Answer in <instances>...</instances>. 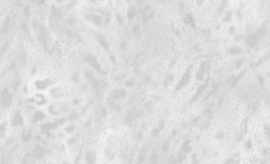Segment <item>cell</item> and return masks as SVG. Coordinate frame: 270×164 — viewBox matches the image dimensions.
<instances>
[{
  "label": "cell",
  "instance_id": "19",
  "mask_svg": "<svg viewBox=\"0 0 270 164\" xmlns=\"http://www.w3.org/2000/svg\"><path fill=\"white\" fill-rule=\"evenodd\" d=\"M144 155L142 156V155H140V158H139V160H138V163H141V162H143L144 161Z\"/></svg>",
  "mask_w": 270,
  "mask_h": 164
},
{
  "label": "cell",
  "instance_id": "15",
  "mask_svg": "<svg viewBox=\"0 0 270 164\" xmlns=\"http://www.w3.org/2000/svg\"><path fill=\"white\" fill-rule=\"evenodd\" d=\"M150 163L151 164H156L157 163V157H156L155 152H152L151 160H150Z\"/></svg>",
  "mask_w": 270,
  "mask_h": 164
},
{
  "label": "cell",
  "instance_id": "20",
  "mask_svg": "<svg viewBox=\"0 0 270 164\" xmlns=\"http://www.w3.org/2000/svg\"><path fill=\"white\" fill-rule=\"evenodd\" d=\"M242 63H243V60H239V61L237 62V64H236V68L240 67V65H242Z\"/></svg>",
  "mask_w": 270,
  "mask_h": 164
},
{
  "label": "cell",
  "instance_id": "6",
  "mask_svg": "<svg viewBox=\"0 0 270 164\" xmlns=\"http://www.w3.org/2000/svg\"><path fill=\"white\" fill-rule=\"evenodd\" d=\"M23 122H24V120H23V117L22 116H21V114L19 112H17L16 114H14V116H13V120H12V125L13 126H16V125H21V124H23Z\"/></svg>",
  "mask_w": 270,
  "mask_h": 164
},
{
  "label": "cell",
  "instance_id": "10",
  "mask_svg": "<svg viewBox=\"0 0 270 164\" xmlns=\"http://www.w3.org/2000/svg\"><path fill=\"white\" fill-rule=\"evenodd\" d=\"M86 160H87V162L89 164H93L94 161H95V155L93 153L88 154L87 157H86Z\"/></svg>",
  "mask_w": 270,
  "mask_h": 164
},
{
  "label": "cell",
  "instance_id": "11",
  "mask_svg": "<svg viewBox=\"0 0 270 164\" xmlns=\"http://www.w3.org/2000/svg\"><path fill=\"white\" fill-rule=\"evenodd\" d=\"M88 18H89V20H91L93 22L97 24H101V18L98 16V15L92 14V15H90V16H88Z\"/></svg>",
  "mask_w": 270,
  "mask_h": 164
},
{
  "label": "cell",
  "instance_id": "9",
  "mask_svg": "<svg viewBox=\"0 0 270 164\" xmlns=\"http://www.w3.org/2000/svg\"><path fill=\"white\" fill-rule=\"evenodd\" d=\"M207 84H208V81H206V82H205V84H204L203 86H200V88H199V90L197 91V93L195 94V96H194V98H192V101H193V100H196L197 98H198V97H199V96H200V94H201V92H202V91H203V90L205 89V88H206V86H207Z\"/></svg>",
  "mask_w": 270,
  "mask_h": 164
},
{
  "label": "cell",
  "instance_id": "1",
  "mask_svg": "<svg viewBox=\"0 0 270 164\" xmlns=\"http://www.w3.org/2000/svg\"><path fill=\"white\" fill-rule=\"evenodd\" d=\"M83 57H84V60H85L86 62H88V63H89V65L91 66V67L94 68L95 70H101L100 63L98 62L97 58L94 56H93L92 54L86 52V54H83Z\"/></svg>",
  "mask_w": 270,
  "mask_h": 164
},
{
  "label": "cell",
  "instance_id": "14",
  "mask_svg": "<svg viewBox=\"0 0 270 164\" xmlns=\"http://www.w3.org/2000/svg\"><path fill=\"white\" fill-rule=\"evenodd\" d=\"M228 52H229V54H239V52H241V49L234 46V47L230 48Z\"/></svg>",
  "mask_w": 270,
  "mask_h": 164
},
{
  "label": "cell",
  "instance_id": "5",
  "mask_svg": "<svg viewBox=\"0 0 270 164\" xmlns=\"http://www.w3.org/2000/svg\"><path fill=\"white\" fill-rule=\"evenodd\" d=\"M97 40H98V42L100 43V45L102 46V47H103V48L104 49V50H106V51H109L107 41L105 40V38H104V37L103 36V35H99V36L97 37Z\"/></svg>",
  "mask_w": 270,
  "mask_h": 164
},
{
  "label": "cell",
  "instance_id": "7",
  "mask_svg": "<svg viewBox=\"0 0 270 164\" xmlns=\"http://www.w3.org/2000/svg\"><path fill=\"white\" fill-rule=\"evenodd\" d=\"M111 96L113 98H123L125 96V92L123 90H116L114 92H112Z\"/></svg>",
  "mask_w": 270,
  "mask_h": 164
},
{
  "label": "cell",
  "instance_id": "12",
  "mask_svg": "<svg viewBox=\"0 0 270 164\" xmlns=\"http://www.w3.org/2000/svg\"><path fill=\"white\" fill-rule=\"evenodd\" d=\"M203 75H204V63L201 65V68H200V70H199L198 74H197V79L202 80L203 79Z\"/></svg>",
  "mask_w": 270,
  "mask_h": 164
},
{
  "label": "cell",
  "instance_id": "24",
  "mask_svg": "<svg viewBox=\"0 0 270 164\" xmlns=\"http://www.w3.org/2000/svg\"><path fill=\"white\" fill-rule=\"evenodd\" d=\"M260 82H261V84H263V77H260Z\"/></svg>",
  "mask_w": 270,
  "mask_h": 164
},
{
  "label": "cell",
  "instance_id": "18",
  "mask_svg": "<svg viewBox=\"0 0 270 164\" xmlns=\"http://www.w3.org/2000/svg\"><path fill=\"white\" fill-rule=\"evenodd\" d=\"M117 20H118V22L120 24H122V16H120V14L117 15Z\"/></svg>",
  "mask_w": 270,
  "mask_h": 164
},
{
  "label": "cell",
  "instance_id": "2",
  "mask_svg": "<svg viewBox=\"0 0 270 164\" xmlns=\"http://www.w3.org/2000/svg\"><path fill=\"white\" fill-rule=\"evenodd\" d=\"M86 78L88 79V81H89L90 84H91V86H93V87H97V86H99V80L97 78H95V76L90 72V71H86Z\"/></svg>",
  "mask_w": 270,
  "mask_h": 164
},
{
  "label": "cell",
  "instance_id": "16",
  "mask_svg": "<svg viewBox=\"0 0 270 164\" xmlns=\"http://www.w3.org/2000/svg\"><path fill=\"white\" fill-rule=\"evenodd\" d=\"M44 117V114H42L41 112H37L35 114V119L36 120H41Z\"/></svg>",
  "mask_w": 270,
  "mask_h": 164
},
{
  "label": "cell",
  "instance_id": "25",
  "mask_svg": "<svg viewBox=\"0 0 270 164\" xmlns=\"http://www.w3.org/2000/svg\"><path fill=\"white\" fill-rule=\"evenodd\" d=\"M62 164H68V163H66V162H64V163H62Z\"/></svg>",
  "mask_w": 270,
  "mask_h": 164
},
{
  "label": "cell",
  "instance_id": "22",
  "mask_svg": "<svg viewBox=\"0 0 270 164\" xmlns=\"http://www.w3.org/2000/svg\"><path fill=\"white\" fill-rule=\"evenodd\" d=\"M234 31H235V27H234V26H232V27H231V32H232V33H233V32L234 33Z\"/></svg>",
  "mask_w": 270,
  "mask_h": 164
},
{
  "label": "cell",
  "instance_id": "4",
  "mask_svg": "<svg viewBox=\"0 0 270 164\" xmlns=\"http://www.w3.org/2000/svg\"><path fill=\"white\" fill-rule=\"evenodd\" d=\"M46 153V150L44 147L42 146H37L33 151V155L37 158H41L44 156V154Z\"/></svg>",
  "mask_w": 270,
  "mask_h": 164
},
{
  "label": "cell",
  "instance_id": "8",
  "mask_svg": "<svg viewBox=\"0 0 270 164\" xmlns=\"http://www.w3.org/2000/svg\"><path fill=\"white\" fill-rule=\"evenodd\" d=\"M11 101V96H10V95H8V94H6V95H5V93H3V97H2V103H3L5 106H8V105H10Z\"/></svg>",
  "mask_w": 270,
  "mask_h": 164
},
{
  "label": "cell",
  "instance_id": "21",
  "mask_svg": "<svg viewBox=\"0 0 270 164\" xmlns=\"http://www.w3.org/2000/svg\"><path fill=\"white\" fill-rule=\"evenodd\" d=\"M74 126H71V128H67V131H68V132H70V131H72V130H74Z\"/></svg>",
  "mask_w": 270,
  "mask_h": 164
},
{
  "label": "cell",
  "instance_id": "17",
  "mask_svg": "<svg viewBox=\"0 0 270 164\" xmlns=\"http://www.w3.org/2000/svg\"><path fill=\"white\" fill-rule=\"evenodd\" d=\"M47 86H48V84H45L44 82H37V86L40 88V89H43V88H45Z\"/></svg>",
  "mask_w": 270,
  "mask_h": 164
},
{
  "label": "cell",
  "instance_id": "13",
  "mask_svg": "<svg viewBox=\"0 0 270 164\" xmlns=\"http://www.w3.org/2000/svg\"><path fill=\"white\" fill-rule=\"evenodd\" d=\"M127 13H128L127 15H128V18H129V20H132V19H133L134 17L136 16L137 10H136L134 8H129V10H128V12H127Z\"/></svg>",
  "mask_w": 270,
  "mask_h": 164
},
{
  "label": "cell",
  "instance_id": "23",
  "mask_svg": "<svg viewBox=\"0 0 270 164\" xmlns=\"http://www.w3.org/2000/svg\"><path fill=\"white\" fill-rule=\"evenodd\" d=\"M168 146H169L168 144H165V146H164V151H168Z\"/></svg>",
  "mask_w": 270,
  "mask_h": 164
},
{
  "label": "cell",
  "instance_id": "3",
  "mask_svg": "<svg viewBox=\"0 0 270 164\" xmlns=\"http://www.w3.org/2000/svg\"><path fill=\"white\" fill-rule=\"evenodd\" d=\"M189 78H190V72H189V71H186V72L185 73V75L183 76L182 80L180 81V82L178 84V86H176V90H179V89H181L182 87H184V86L187 84V82L189 81Z\"/></svg>",
  "mask_w": 270,
  "mask_h": 164
}]
</instances>
